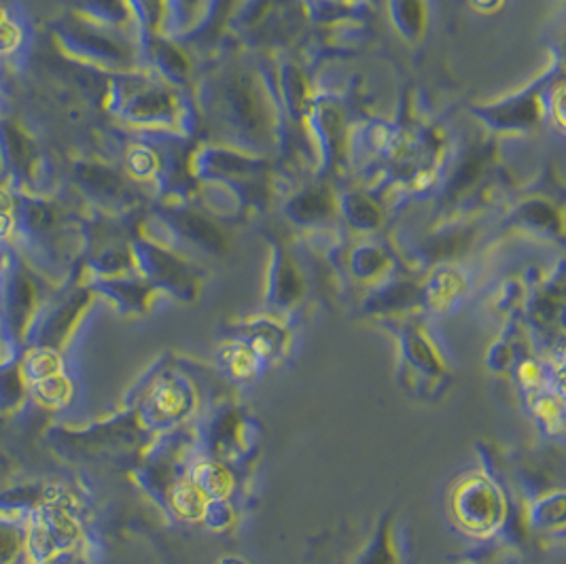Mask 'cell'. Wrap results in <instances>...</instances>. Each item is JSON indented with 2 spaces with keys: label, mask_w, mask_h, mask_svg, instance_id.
<instances>
[{
  "label": "cell",
  "mask_w": 566,
  "mask_h": 564,
  "mask_svg": "<svg viewBox=\"0 0 566 564\" xmlns=\"http://www.w3.org/2000/svg\"><path fill=\"white\" fill-rule=\"evenodd\" d=\"M2 138V154L7 168L15 175V180H32L36 177L39 159L36 147L22 129L4 126L0 129Z\"/></svg>",
  "instance_id": "6da1fadb"
}]
</instances>
